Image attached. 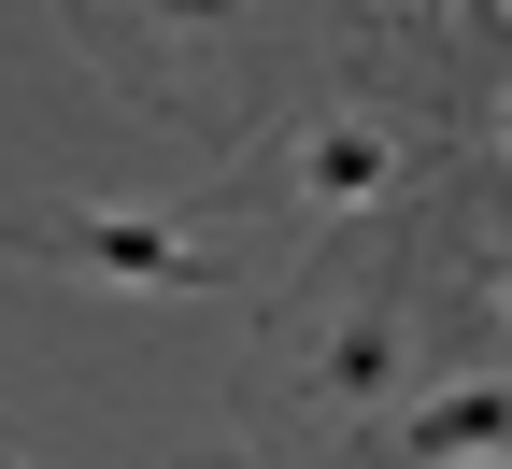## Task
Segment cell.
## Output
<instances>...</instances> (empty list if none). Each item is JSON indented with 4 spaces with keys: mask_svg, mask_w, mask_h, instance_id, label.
<instances>
[{
    "mask_svg": "<svg viewBox=\"0 0 512 469\" xmlns=\"http://www.w3.org/2000/svg\"><path fill=\"white\" fill-rule=\"evenodd\" d=\"M356 15H370V0H356Z\"/></svg>",
    "mask_w": 512,
    "mask_h": 469,
    "instance_id": "obj_10",
    "label": "cell"
},
{
    "mask_svg": "<svg viewBox=\"0 0 512 469\" xmlns=\"http://www.w3.org/2000/svg\"><path fill=\"white\" fill-rule=\"evenodd\" d=\"M399 469H512V384H441L384 427Z\"/></svg>",
    "mask_w": 512,
    "mask_h": 469,
    "instance_id": "obj_3",
    "label": "cell"
},
{
    "mask_svg": "<svg viewBox=\"0 0 512 469\" xmlns=\"http://www.w3.org/2000/svg\"><path fill=\"white\" fill-rule=\"evenodd\" d=\"M441 15H456V29H512V0H441Z\"/></svg>",
    "mask_w": 512,
    "mask_h": 469,
    "instance_id": "obj_7",
    "label": "cell"
},
{
    "mask_svg": "<svg viewBox=\"0 0 512 469\" xmlns=\"http://www.w3.org/2000/svg\"><path fill=\"white\" fill-rule=\"evenodd\" d=\"M470 285H484V327L512 342V242H484V271H470Z\"/></svg>",
    "mask_w": 512,
    "mask_h": 469,
    "instance_id": "obj_6",
    "label": "cell"
},
{
    "mask_svg": "<svg viewBox=\"0 0 512 469\" xmlns=\"http://www.w3.org/2000/svg\"><path fill=\"white\" fill-rule=\"evenodd\" d=\"M498 157H512V72H498Z\"/></svg>",
    "mask_w": 512,
    "mask_h": 469,
    "instance_id": "obj_8",
    "label": "cell"
},
{
    "mask_svg": "<svg viewBox=\"0 0 512 469\" xmlns=\"http://www.w3.org/2000/svg\"><path fill=\"white\" fill-rule=\"evenodd\" d=\"M0 242H15V256H43V271L128 285V299H200V285H214L200 228H171V214H114V199H57V214H0Z\"/></svg>",
    "mask_w": 512,
    "mask_h": 469,
    "instance_id": "obj_1",
    "label": "cell"
},
{
    "mask_svg": "<svg viewBox=\"0 0 512 469\" xmlns=\"http://www.w3.org/2000/svg\"><path fill=\"white\" fill-rule=\"evenodd\" d=\"M0 469H15V455H0Z\"/></svg>",
    "mask_w": 512,
    "mask_h": 469,
    "instance_id": "obj_9",
    "label": "cell"
},
{
    "mask_svg": "<svg viewBox=\"0 0 512 469\" xmlns=\"http://www.w3.org/2000/svg\"><path fill=\"white\" fill-rule=\"evenodd\" d=\"M313 398H328V413H384V398H399V313H328Z\"/></svg>",
    "mask_w": 512,
    "mask_h": 469,
    "instance_id": "obj_4",
    "label": "cell"
},
{
    "mask_svg": "<svg viewBox=\"0 0 512 469\" xmlns=\"http://www.w3.org/2000/svg\"><path fill=\"white\" fill-rule=\"evenodd\" d=\"M143 29H171V43H228V29H256V0H128Z\"/></svg>",
    "mask_w": 512,
    "mask_h": 469,
    "instance_id": "obj_5",
    "label": "cell"
},
{
    "mask_svg": "<svg viewBox=\"0 0 512 469\" xmlns=\"http://www.w3.org/2000/svg\"><path fill=\"white\" fill-rule=\"evenodd\" d=\"M399 128L384 114H299L285 128V185H299V214H370V199H399Z\"/></svg>",
    "mask_w": 512,
    "mask_h": 469,
    "instance_id": "obj_2",
    "label": "cell"
}]
</instances>
